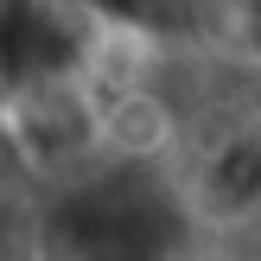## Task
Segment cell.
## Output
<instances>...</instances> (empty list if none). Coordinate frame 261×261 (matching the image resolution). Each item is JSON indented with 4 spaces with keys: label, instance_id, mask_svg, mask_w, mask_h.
Listing matches in <instances>:
<instances>
[{
    "label": "cell",
    "instance_id": "cell-1",
    "mask_svg": "<svg viewBox=\"0 0 261 261\" xmlns=\"http://www.w3.org/2000/svg\"><path fill=\"white\" fill-rule=\"evenodd\" d=\"M0 83H7V70H0Z\"/></svg>",
    "mask_w": 261,
    "mask_h": 261
}]
</instances>
